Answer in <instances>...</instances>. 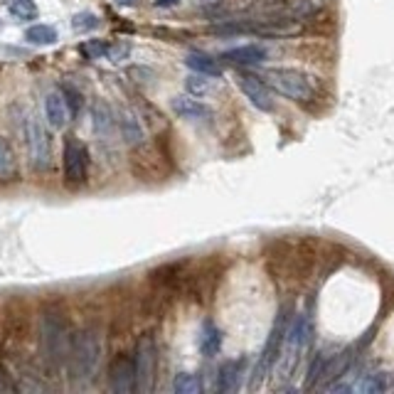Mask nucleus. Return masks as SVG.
I'll return each mask as SVG.
<instances>
[{
	"label": "nucleus",
	"instance_id": "nucleus-1",
	"mask_svg": "<svg viewBox=\"0 0 394 394\" xmlns=\"http://www.w3.org/2000/svg\"><path fill=\"white\" fill-rule=\"evenodd\" d=\"M266 271L276 284H301L308 276L313 274L315 266H318V256H320V244L311 237H298V239H288L281 237L269 242L266 247Z\"/></svg>",
	"mask_w": 394,
	"mask_h": 394
},
{
	"label": "nucleus",
	"instance_id": "nucleus-2",
	"mask_svg": "<svg viewBox=\"0 0 394 394\" xmlns=\"http://www.w3.org/2000/svg\"><path fill=\"white\" fill-rule=\"evenodd\" d=\"M40 347L42 357L52 370H60L69 362L72 333L67 315L60 306H44L40 313Z\"/></svg>",
	"mask_w": 394,
	"mask_h": 394
},
{
	"label": "nucleus",
	"instance_id": "nucleus-3",
	"mask_svg": "<svg viewBox=\"0 0 394 394\" xmlns=\"http://www.w3.org/2000/svg\"><path fill=\"white\" fill-rule=\"evenodd\" d=\"M104 357V338L97 325H87L72 338L69 375L79 387H87L97 379Z\"/></svg>",
	"mask_w": 394,
	"mask_h": 394
},
{
	"label": "nucleus",
	"instance_id": "nucleus-4",
	"mask_svg": "<svg viewBox=\"0 0 394 394\" xmlns=\"http://www.w3.org/2000/svg\"><path fill=\"white\" fill-rule=\"evenodd\" d=\"M224 254H212L202 261L197 269L190 266L188 281H185V293L192 296L195 303H207L215 298L222 279L227 274V261L222 259Z\"/></svg>",
	"mask_w": 394,
	"mask_h": 394
},
{
	"label": "nucleus",
	"instance_id": "nucleus-5",
	"mask_svg": "<svg viewBox=\"0 0 394 394\" xmlns=\"http://www.w3.org/2000/svg\"><path fill=\"white\" fill-rule=\"evenodd\" d=\"M264 79L269 81V87L276 89L279 94H284L291 101L301 104V106H311L318 99V89L311 81V76H306L298 69H288V67H274V69L264 72Z\"/></svg>",
	"mask_w": 394,
	"mask_h": 394
},
{
	"label": "nucleus",
	"instance_id": "nucleus-6",
	"mask_svg": "<svg viewBox=\"0 0 394 394\" xmlns=\"http://www.w3.org/2000/svg\"><path fill=\"white\" fill-rule=\"evenodd\" d=\"M293 313H296L293 303H284V306L279 308L274 328H271L269 338H266V345H264V350H261L259 365H256V370H254V382H252V387H256L259 379H264L266 375L274 370L276 362H279L281 350H284V345H286V333H288V325H291V320H293Z\"/></svg>",
	"mask_w": 394,
	"mask_h": 394
},
{
	"label": "nucleus",
	"instance_id": "nucleus-7",
	"mask_svg": "<svg viewBox=\"0 0 394 394\" xmlns=\"http://www.w3.org/2000/svg\"><path fill=\"white\" fill-rule=\"evenodd\" d=\"M22 138H25L27 156H30V165H33L35 173H44L52 165V143H49V136L44 131V126L40 124V119L35 114H25L20 129Z\"/></svg>",
	"mask_w": 394,
	"mask_h": 394
},
{
	"label": "nucleus",
	"instance_id": "nucleus-8",
	"mask_svg": "<svg viewBox=\"0 0 394 394\" xmlns=\"http://www.w3.org/2000/svg\"><path fill=\"white\" fill-rule=\"evenodd\" d=\"M133 360H136V389H138V392H151L153 382H156V370H158L156 335L153 333L140 335L133 347Z\"/></svg>",
	"mask_w": 394,
	"mask_h": 394
},
{
	"label": "nucleus",
	"instance_id": "nucleus-9",
	"mask_svg": "<svg viewBox=\"0 0 394 394\" xmlns=\"http://www.w3.org/2000/svg\"><path fill=\"white\" fill-rule=\"evenodd\" d=\"M89 175L87 146L76 136H67L62 146V178L69 188H81Z\"/></svg>",
	"mask_w": 394,
	"mask_h": 394
},
{
	"label": "nucleus",
	"instance_id": "nucleus-10",
	"mask_svg": "<svg viewBox=\"0 0 394 394\" xmlns=\"http://www.w3.org/2000/svg\"><path fill=\"white\" fill-rule=\"evenodd\" d=\"M190 266L192 264H190L188 259L161 264L148 271V284H151V288H158V291H165L170 293V296H175L178 291H185V281H188Z\"/></svg>",
	"mask_w": 394,
	"mask_h": 394
},
{
	"label": "nucleus",
	"instance_id": "nucleus-11",
	"mask_svg": "<svg viewBox=\"0 0 394 394\" xmlns=\"http://www.w3.org/2000/svg\"><path fill=\"white\" fill-rule=\"evenodd\" d=\"M108 389L116 394H129L136 389V360L133 352H119L108 362Z\"/></svg>",
	"mask_w": 394,
	"mask_h": 394
},
{
	"label": "nucleus",
	"instance_id": "nucleus-12",
	"mask_svg": "<svg viewBox=\"0 0 394 394\" xmlns=\"http://www.w3.org/2000/svg\"><path fill=\"white\" fill-rule=\"evenodd\" d=\"M237 87L242 89L244 97L254 104L259 111H264V114L274 111V97H271L269 81H266L264 76H256L252 74V72H242V74L237 76Z\"/></svg>",
	"mask_w": 394,
	"mask_h": 394
},
{
	"label": "nucleus",
	"instance_id": "nucleus-13",
	"mask_svg": "<svg viewBox=\"0 0 394 394\" xmlns=\"http://www.w3.org/2000/svg\"><path fill=\"white\" fill-rule=\"evenodd\" d=\"M313 340V313H311V308L308 311H298L293 313V320L288 325V333H286V350L298 355L308 347V343Z\"/></svg>",
	"mask_w": 394,
	"mask_h": 394
},
{
	"label": "nucleus",
	"instance_id": "nucleus-14",
	"mask_svg": "<svg viewBox=\"0 0 394 394\" xmlns=\"http://www.w3.org/2000/svg\"><path fill=\"white\" fill-rule=\"evenodd\" d=\"M338 347H323L313 355L311 365H308V375H306V389H315L323 387L325 379L330 377V370H333L335 360H338Z\"/></svg>",
	"mask_w": 394,
	"mask_h": 394
},
{
	"label": "nucleus",
	"instance_id": "nucleus-15",
	"mask_svg": "<svg viewBox=\"0 0 394 394\" xmlns=\"http://www.w3.org/2000/svg\"><path fill=\"white\" fill-rule=\"evenodd\" d=\"M269 60V49L261 47V44H242V47H232L220 52L222 65H232V67H254L264 65Z\"/></svg>",
	"mask_w": 394,
	"mask_h": 394
},
{
	"label": "nucleus",
	"instance_id": "nucleus-16",
	"mask_svg": "<svg viewBox=\"0 0 394 394\" xmlns=\"http://www.w3.org/2000/svg\"><path fill=\"white\" fill-rule=\"evenodd\" d=\"M170 106H173L175 114L185 121H192V124L197 126H207V129L215 124V111H212L210 106H205L202 101H195V99L190 97H175L173 101H170Z\"/></svg>",
	"mask_w": 394,
	"mask_h": 394
},
{
	"label": "nucleus",
	"instance_id": "nucleus-17",
	"mask_svg": "<svg viewBox=\"0 0 394 394\" xmlns=\"http://www.w3.org/2000/svg\"><path fill=\"white\" fill-rule=\"evenodd\" d=\"M247 372V357H234L224 360L217 370V392H237L242 387V377Z\"/></svg>",
	"mask_w": 394,
	"mask_h": 394
},
{
	"label": "nucleus",
	"instance_id": "nucleus-18",
	"mask_svg": "<svg viewBox=\"0 0 394 394\" xmlns=\"http://www.w3.org/2000/svg\"><path fill=\"white\" fill-rule=\"evenodd\" d=\"M119 131L121 138L129 148H140L146 146V133H143V124H140L138 114L133 111H119Z\"/></svg>",
	"mask_w": 394,
	"mask_h": 394
},
{
	"label": "nucleus",
	"instance_id": "nucleus-19",
	"mask_svg": "<svg viewBox=\"0 0 394 394\" xmlns=\"http://www.w3.org/2000/svg\"><path fill=\"white\" fill-rule=\"evenodd\" d=\"M44 116H47L49 126L57 131H62L67 124H69L72 119V111L69 106H67V99L62 92H52L47 94V99H44Z\"/></svg>",
	"mask_w": 394,
	"mask_h": 394
},
{
	"label": "nucleus",
	"instance_id": "nucleus-20",
	"mask_svg": "<svg viewBox=\"0 0 394 394\" xmlns=\"http://www.w3.org/2000/svg\"><path fill=\"white\" fill-rule=\"evenodd\" d=\"M222 343H224V335H222V330L217 328L212 320H205V323L200 325V335H197V347H200V355L202 357L220 355Z\"/></svg>",
	"mask_w": 394,
	"mask_h": 394
},
{
	"label": "nucleus",
	"instance_id": "nucleus-21",
	"mask_svg": "<svg viewBox=\"0 0 394 394\" xmlns=\"http://www.w3.org/2000/svg\"><path fill=\"white\" fill-rule=\"evenodd\" d=\"M92 121H94V133H97L99 138H104V140L111 138V133H114V126L119 124V121L114 119V111H111V106H108L106 101H94Z\"/></svg>",
	"mask_w": 394,
	"mask_h": 394
},
{
	"label": "nucleus",
	"instance_id": "nucleus-22",
	"mask_svg": "<svg viewBox=\"0 0 394 394\" xmlns=\"http://www.w3.org/2000/svg\"><path fill=\"white\" fill-rule=\"evenodd\" d=\"M185 65L192 72H200V74H210V76H222V69H224L220 57H212L207 52H190L185 57Z\"/></svg>",
	"mask_w": 394,
	"mask_h": 394
},
{
	"label": "nucleus",
	"instance_id": "nucleus-23",
	"mask_svg": "<svg viewBox=\"0 0 394 394\" xmlns=\"http://www.w3.org/2000/svg\"><path fill=\"white\" fill-rule=\"evenodd\" d=\"M17 180V163L10 143L0 136V183H15Z\"/></svg>",
	"mask_w": 394,
	"mask_h": 394
},
{
	"label": "nucleus",
	"instance_id": "nucleus-24",
	"mask_svg": "<svg viewBox=\"0 0 394 394\" xmlns=\"http://www.w3.org/2000/svg\"><path fill=\"white\" fill-rule=\"evenodd\" d=\"M25 40L30 44H38V47H47V44L57 42V30H54L52 25L38 22V25H30L25 30Z\"/></svg>",
	"mask_w": 394,
	"mask_h": 394
},
{
	"label": "nucleus",
	"instance_id": "nucleus-25",
	"mask_svg": "<svg viewBox=\"0 0 394 394\" xmlns=\"http://www.w3.org/2000/svg\"><path fill=\"white\" fill-rule=\"evenodd\" d=\"M205 389V382H202L200 375L195 372H178L173 379V392L175 394H200Z\"/></svg>",
	"mask_w": 394,
	"mask_h": 394
},
{
	"label": "nucleus",
	"instance_id": "nucleus-26",
	"mask_svg": "<svg viewBox=\"0 0 394 394\" xmlns=\"http://www.w3.org/2000/svg\"><path fill=\"white\" fill-rule=\"evenodd\" d=\"M185 87H188L190 94L195 97H207V94L215 92V81H212L210 74H200V72H195L185 79Z\"/></svg>",
	"mask_w": 394,
	"mask_h": 394
},
{
	"label": "nucleus",
	"instance_id": "nucleus-27",
	"mask_svg": "<svg viewBox=\"0 0 394 394\" xmlns=\"http://www.w3.org/2000/svg\"><path fill=\"white\" fill-rule=\"evenodd\" d=\"M8 10H10V15L17 17V20H35V17H38L35 0H10Z\"/></svg>",
	"mask_w": 394,
	"mask_h": 394
},
{
	"label": "nucleus",
	"instance_id": "nucleus-28",
	"mask_svg": "<svg viewBox=\"0 0 394 394\" xmlns=\"http://www.w3.org/2000/svg\"><path fill=\"white\" fill-rule=\"evenodd\" d=\"M72 27H74V33H92V30L99 27V17L89 10L76 13V15L72 17Z\"/></svg>",
	"mask_w": 394,
	"mask_h": 394
},
{
	"label": "nucleus",
	"instance_id": "nucleus-29",
	"mask_svg": "<svg viewBox=\"0 0 394 394\" xmlns=\"http://www.w3.org/2000/svg\"><path fill=\"white\" fill-rule=\"evenodd\" d=\"M108 47L111 44L104 42V40H87V42L81 44V54L87 60H101V57H108Z\"/></svg>",
	"mask_w": 394,
	"mask_h": 394
},
{
	"label": "nucleus",
	"instance_id": "nucleus-30",
	"mask_svg": "<svg viewBox=\"0 0 394 394\" xmlns=\"http://www.w3.org/2000/svg\"><path fill=\"white\" fill-rule=\"evenodd\" d=\"M143 119H146V124L151 126L153 131H161V129H167V121H165V116H163V111H158L153 104H148V101H143Z\"/></svg>",
	"mask_w": 394,
	"mask_h": 394
},
{
	"label": "nucleus",
	"instance_id": "nucleus-31",
	"mask_svg": "<svg viewBox=\"0 0 394 394\" xmlns=\"http://www.w3.org/2000/svg\"><path fill=\"white\" fill-rule=\"evenodd\" d=\"M60 92L65 94L67 106H69L72 116H79L81 106H84V99H81V92H79V89H74V87H72V84H62Z\"/></svg>",
	"mask_w": 394,
	"mask_h": 394
},
{
	"label": "nucleus",
	"instance_id": "nucleus-32",
	"mask_svg": "<svg viewBox=\"0 0 394 394\" xmlns=\"http://www.w3.org/2000/svg\"><path fill=\"white\" fill-rule=\"evenodd\" d=\"M129 54H131V44L129 42H119V44H111V47H108V60H111V62L129 60Z\"/></svg>",
	"mask_w": 394,
	"mask_h": 394
},
{
	"label": "nucleus",
	"instance_id": "nucleus-33",
	"mask_svg": "<svg viewBox=\"0 0 394 394\" xmlns=\"http://www.w3.org/2000/svg\"><path fill=\"white\" fill-rule=\"evenodd\" d=\"M195 8H205V10H210V8H217L222 3V0H192Z\"/></svg>",
	"mask_w": 394,
	"mask_h": 394
},
{
	"label": "nucleus",
	"instance_id": "nucleus-34",
	"mask_svg": "<svg viewBox=\"0 0 394 394\" xmlns=\"http://www.w3.org/2000/svg\"><path fill=\"white\" fill-rule=\"evenodd\" d=\"M13 384H10V379H8V375L3 372V370H0V392H13Z\"/></svg>",
	"mask_w": 394,
	"mask_h": 394
},
{
	"label": "nucleus",
	"instance_id": "nucleus-35",
	"mask_svg": "<svg viewBox=\"0 0 394 394\" xmlns=\"http://www.w3.org/2000/svg\"><path fill=\"white\" fill-rule=\"evenodd\" d=\"M178 0H156V8H173Z\"/></svg>",
	"mask_w": 394,
	"mask_h": 394
},
{
	"label": "nucleus",
	"instance_id": "nucleus-36",
	"mask_svg": "<svg viewBox=\"0 0 394 394\" xmlns=\"http://www.w3.org/2000/svg\"><path fill=\"white\" fill-rule=\"evenodd\" d=\"M116 3H121V6H133V0H116Z\"/></svg>",
	"mask_w": 394,
	"mask_h": 394
},
{
	"label": "nucleus",
	"instance_id": "nucleus-37",
	"mask_svg": "<svg viewBox=\"0 0 394 394\" xmlns=\"http://www.w3.org/2000/svg\"><path fill=\"white\" fill-rule=\"evenodd\" d=\"M271 3H281V0H271Z\"/></svg>",
	"mask_w": 394,
	"mask_h": 394
}]
</instances>
